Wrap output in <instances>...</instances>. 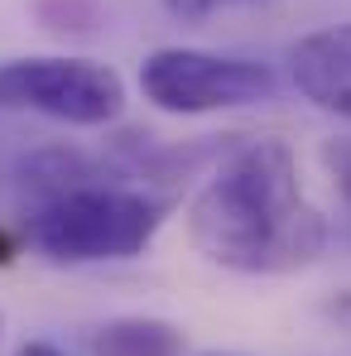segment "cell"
<instances>
[{"instance_id":"6da1fadb","label":"cell","mask_w":351,"mask_h":356,"mask_svg":"<svg viewBox=\"0 0 351 356\" xmlns=\"http://www.w3.org/2000/svg\"><path fill=\"white\" fill-rule=\"evenodd\" d=\"M193 250L231 275H293L327 250V217L308 202L284 140L236 145L188 202Z\"/></svg>"},{"instance_id":"7a4b0ae2","label":"cell","mask_w":351,"mask_h":356,"mask_svg":"<svg viewBox=\"0 0 351 356\" xmlns=\"http://www.w3.org/2000/svg\"><path fill=\"white\" fill-rule=\"evenodd\" d=\"M164 222V207L140 188L72 183L39 197L24 217V241L54 265H101L140 255Z\"/></svg>"},{"instance_id":"3957f363","label":"cell","mask_w":351,"mask_h":356,"mask_svg":"<svg viewBox=\"0 0 351 356\" xmlns=\"http://www.w3.org/2000/svg\"><path fill=\"white\" fill-rule=\"evenodd\" d=\"M140 92L169 116H212L265 102L275 92V72L270 63L212 49H154L140 63Z\"/></svg>"},{"instance_id":"277c9868","label":"cell","mask_w":351,"mask_h":356,"mask_svg":"<svg viewBox=\"0 0 351 356\" xmlns=\"http://www.w3.org/2000/svg\"><path fill=\"white\" fill-rule=\"evenodd\" d=\"M125 106V82L97 58H10L0 63V111H34L63 125H111Z\"/></svg>"},{"instance_id":"5b68a950","label":"cell","mask_w":351,"mask_h":356,"mask_svg":"<svg viewBox=\"0 0 351 356\" xmlns=\"http://www.w3.org/2000/svg\"><path fill=\"white\" fill-rule=\"evenodd\" d=\"M289 77L318 111L351 120V24L298 39L289 49Z\"/></svg>"},{"instance_id":"8992f818","label":"cell","mask_w":351,"mask_h":356,"mask_svg":"<svg viewBox=\"0 0 351 356\" xmlns=\"http://www.w3.org/2000/svg\"><path fill=\"white\" fill-rule=\"evenodd\" d=\"M87 347H92V356H183L188 352V337H183L178 323L130 313V318L101 323L87 337Z\"/></svg>"},{"instance_id":"52a82bcc","label":"cell","mask_w":351,"mask_h":356,"mask_svg":"<svg viewBox=\"0 0 351 356\" xmlns=\"http://www.w3.org/2000/svg\"><path fill=\"white\" fill-rule=\"evenodd\" d=\"M34 10L54 34H97L106 19L101 0H34Z\"/></svg>"},{"instance_id":"ba28073f","label":"cell","mask_w":351,"mask_h":356,"mask_svg":"<svg viewBox=\"0 0 351 356\" xmlns=\"http://www.w3.org/2000/svg\"><path fill=\"white\" fill-rule=\"evenodd\" d=\"M174 19L183 24H202L212 15H227V10H255V5H270V0H159Z\"/></svg>"},{"instance_id":"9c48e42d","label":"cell","mask_w":351,"mask_h":356,"mask_svg":"<svg viewBox=\"0 0 351 356\" xmlns=\"http://www.w3.org/2000/svg\"><path fill=\"white\" fill-rule=\"evenodd\" d=\"M15 356H67L63 347H54V342H24Z\"/></svg>"},{"instance_id":"30bf717a","label":"cell","mask_w":351,"mask_h":356,"mask_svg":"<svg viewBox=\"0 0 351 356\" xmlns=\"http://www.w3.org/2000/svg\"><path fill=\"white\" fill-rule=\"evenodd\" d=\"M342 188H347V197H351V154H342Z\"/></svg>"},{"instance_id":"8fae6325","label":"cell","mask_w":351,"mask_h":356,"mask_svg":"<svg viewBox=\"0 0 351 356\" xmlns=\"http://www.w3.org/2000/svg\"><path fill=\"white\" fill-rule=\"evenodd\" d=\"M5 260H10V241L0 236V265H5Z\"/></svg>"}]
</instances>
